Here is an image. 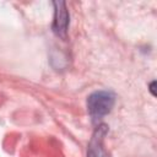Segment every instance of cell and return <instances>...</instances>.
Segmentation results:
<instances>
[{
	"label": "cell",
	"instance_id": "cell-1",
	"mask_svg": "<svg viewBox=\"0 0 157 157\" xmlns=\"http://www.w3.org/2000/svg\"><path fill=\"white\" fill-rule=\"evenodd\" d=\"M115 103V96L110 91H96L87 98V109L93 120L107 115Z\"/></svg>",
	"mask_w": 157,
	"mask_h": 157
},
{
	"label": "cell",
	"instance_id": "cell-2",
	"mask_svg": "<svg viewBox=\"0 0 157 157\" xmlns=\"http://www.w3.org/2000/svg\"><path fill=\"white\" fill-rule=\"evenodd\" d=\"M108 132V126L105 124H99L88 144L87 157H109L104 148V137Z\"/></svg>",
	"mask_w": 157,
	"mask_h": 157
},
{
	"label": "cell",
	"instance_id": "cell-3",
	"mask_svg": "<svg viewBox=\"0 0 157 157\" xmlns=\"http://www.w3.org/2000/svg\"><path fill=\"white\" fill-rule=\"evenodd\" d=\"M54 21H53V31L56 36L65 38L67 33V26L70 21L69 11L66 9V4L64 1L54 2Z\"/></svg>",
	"mask_w": 157,
	"mask_h": 157
},
{
	"label": "cell",
	"instance_id": "cell-4",
	"mask_svg": "<svg viewBox=\"0 0 157 157\" xmlns=\"http://www.w3.org/2000/svg\"><path fill=\"white\" fill-rule=\"evenodd\" d=\"M155 85H156V81H152V82L150 83V91H151V93H152L153 96H156V92H155Z\"/></svg>",
	"mask_w": 157,
	"mask_h": 157
}]
</instances>
